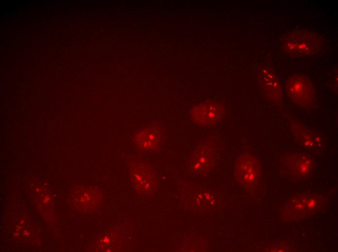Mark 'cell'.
<instances>
[{
    "instance_id": "cell-2",
    "label": "cell",
    "mask_w": 338,
    "mask_h": 252,
    "mask_svg": "<svg viewBox=\"0 0 338 252\" xmlns=\"http://www.w3.org/2000/svg\"><path fill=\"white\" fill-rule=\"evenodd\" d=\"M286 90L290 99L297 105L310 106L315 100V90L308 78L302 75H296L287 79Z\"/></svg>"
},
{
    "instance_id": "cell-3",
    "label": "cell",
    "mask_w": 338,
    "mask_h": 252,
    "mask_svg": "<svg viewBox=\"0 0 338 252\" xmlns=\"http://www.w3.org/2000/svg\"><path fill=\"white\" fill-rule=\"evenodd\" d=\"M260 173V163L254 157L244 154L238 158L236 163V177L244 188H253L259 180Z\"/></svg>"
},
{
    "instance_id": "cell-7",
    "label": "cell",
    "mask_w": 338,
    "mask_h": 252,
    "mask_svg": "<svg viewBox=\"0 0 338 252\" xmlns=\"http://www.w3.org/2000/svg\"><path fill=\"white\" fill-rule=\"evenodd\" d=\"M291 162H292L290 165L291 168L299 174H305L311 170V162L305 157H296L293 158V161Z\"/></svg>"
},
{
    "instance_id": "cell-1",
    "label": "cell",
    "mask_w": 338,
    "mask_h": 252,
    "mask_svg": "<svg viewBox=\"0 0 338 252\" xmlns=\"http://www.w3.org/2000/svg\"><path fill=\"white\" fill-rule=\"evenodd\" d=\"M322 45L318 34L308 30H294L287 35L283 47L287 54L297 57L317 54Z\"/></svg>"
},
{
    "instance_id": "cell-4",
    "label": "cell",
    "mask_w": 338,
    "mask_h": 252,
    "mask_svg": "<svg viewBox=\"0 0 338 252\" xmlns=\"http://www.w3.org/2000/svg\"><path fill=\"white\" fill-rule=\"evenodd\" d=\"M224 114L223 107L219 103L209 101L194 107L191 110L190 116L196 124L210 126L219 122Z\"/></svg>"
},
{
    "instance_id": "cell-5",
    "label": "cell",
    "mask_w": 338,
    "mask_h": 252,
    "mask_svg": "<svg viewBox=\"0 0 338 252\" xmlns=\"http://www.w3.org/2000/svg\"><path fill=\"white\" fill-rule=\"evenodd\" d=\"M160 139V132L156 126H150L140 130L136 134L135 142L140 148L151 150L156 148Z\"/></svg>"
},
{
    "instance_id": "cell-6",
    "label": "cell",
    "mask_w": 338,
    "mask_h": 252,
    "mask_svg": "<svg viewBox=\"0 0 338 252\" xmlns=\"http://www.w3.org/2000/svg\"><path fill=\"white\" fill-rule=\"evenodd\" d=\"M261 84L267 97L273 101L280 99L281 90L274 73L270 68L264 69L261 74Z\"/></svg>"
}]
</instances>
